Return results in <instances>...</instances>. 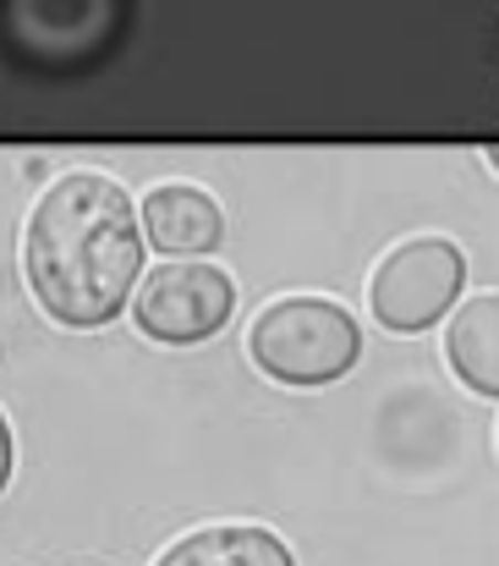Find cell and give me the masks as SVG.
<instances>
[{
    "mask_svg": "<svg viewBox=\"0 0 499 566\" xmlns=\"http://www.w3.org/2000/svg\"><path fill=\"white\" fill-rule=\"evenodd\" d=\"M144 209L105 171H66L39 192L22 226L33 303L66 331L110 325L144 281Z\"/></svg>",
    "mask_w": 499,
    "mask_h": 566,
    "instance_id": "6da1fadb",
    "label": "cell"
},
{
    "mask_svg": "<svg viewBox=\"0 0 499 566\" xmlns=\"http://www.w3.org/2000/svg\"><path fill=\"white\" fill-rule=\"evenodd\" d=\"M247 358L275 385L319 390L351 375L362 358V331L335 297H275L247 325Z\"/></svg>",
    "mask_w": 499,
    "mask_h": 566,
    "instance_id": "7a4b0ae2",
    "label": "cell"
},
{
    "mask_svg": "<svg viewBox=\"0 0 499 566\" xmlns=\"http://www.w3.org/2000/svg\"><path fill=\"white\" fill-rule=\"evenodd\" d=\"M461 281H467V259L450 237H406L379 259L368 281V308L384 331L412 336L450 314V303L461 297Z\"/></svg>",
    "mask_w": 499,
    "mask_h": 566,
    "instance_id": "3957f363",
    "label": "cell"
},
{
    "mask_svg": "<svg viewBox=\"0 0 499 566\" xmlns=\"http://www.w3.org/2000/svg\"><path fill=\"white\" fill-rule=\"evenodd\" d=\"M236 281L209 259H166L155 264L132 292V319L149 342L166 347H198L231 325Z\"/></svg>",
    "mask_w": 499,
    "mask_h": 566,
    "instance_id": "277c9868",
    "label": "cell"
},
{
    "mask_svg": "<svg viewBox=\"0 0 499 566\" xmlns=\"http://www.w3.org/2000/svg\"><path fill=\"white\" fill-rule=\"evenodd\" d=\"M0 11L11 44L50 66L99 55L121 22V0H0Z\"/></svg>",
    "mask_w": 499,
    "mask_h": 566,
    "instance_id": "5b68a950",
    "label": "cell"
},
{
    "mask_svg": "<svg viewBox=\"0 0 499 566\" xmlns=\"http://www.w3.org/2000/svg\"><path fill=\"white\" fill-rule=\"evenodd\" d=\"M144 237L155 253L170 259H203L220 248V231H225V209L220 198L192 182H160L144 203Z\"/></svg>",
    "mask_w": 499,
    "mask_h": 566,
    "instance_id": "8992f818",
    "label": "cell"
},
{
    "mask_svg": "<svg viewBox=\"0 0 499 566\" xmlns=\"http://www.w3.org/2000/svg\"><path fill=\"white\" fill-rule=\"evenodd\" d=\"M155 566H297L291 545L258 523H209L160 551Z\"/></svg>",
    "mask_w": 499,
    "mask_h": 566,
    "instance_id": "52a82bcc",
    "label": "cell"
},
{
    "mask_svg": "<svg viewBox=\"0 0 499 566\" xmlns=\"http://www.w3.org/2000/svg\"><path fill=\"white\" fill-rule=\"evenodd\" d=\"M450 375L478 396H499V292H473L445 331Z\"/></svg>",
    "mask_w": 499,
    "mask_h": 566,
    "instance_id": "ba28073f",
    "label": "cell"
},
{
    "mask_svg": "<svg viewBox=\"0 0 499 566\" xmlns=\"http://www.w3.org/2000/svg\"><path fill=\"white\" fill-rule=\"evenodd\" d=\"M11 462H17V440H11V423H6V412H0V495H6V484H11Z\"/></svg>",
    "mask_w": 499,
    "mask_h": 566,
    "instance_id": "9c48e42d",
    "label": "cell"
}]
</instances>
